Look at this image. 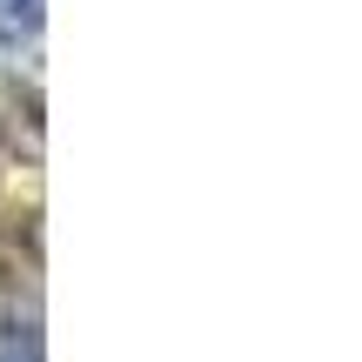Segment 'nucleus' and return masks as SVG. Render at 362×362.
Listing matches in <instances>:
<instances>
[{
	"label": "nucleus",
	"instance_id": "1",
	"mask_svg": "<svg viewBox=\"0 0 362 362\" xmlns=\"http://www.w3.org/2000/svg\"><path fill=\"white\" fill-rule=\"evenodd\" d=\"M47 27V0H0V47H34Z\"/></svg>",
	"mask_w": 362,
	"mask_h": 362
}]
</instances>
